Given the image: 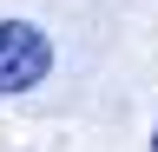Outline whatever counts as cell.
Listing matches in <instances>:
<instances>
[{"mask_svg":"<svg viewBox=\"0 0 158 152\" xmlns=\"http://www.w3.org/2000/svg\"><path fill=\"white\" fill-rule=\"evenodd\" d=\"M53 73V40L33 20H0V93H33Z\"/></svg>","mask_w":158,"mask_h":152,"instance_id":"1","label":"cell"},{"mask_svg":"<svg viewBox=\"0 0 158 152\" xmlns=\"http://www.w3.org/2000/svg\"><path fill=\"white\" fill-rule=\"evenodd\" d=\"M152 152H158V132H152Z\"/></svg>","mask_w":158,"mask_h":152,"instance_id":"2","label":"cell"}]
</instances>
